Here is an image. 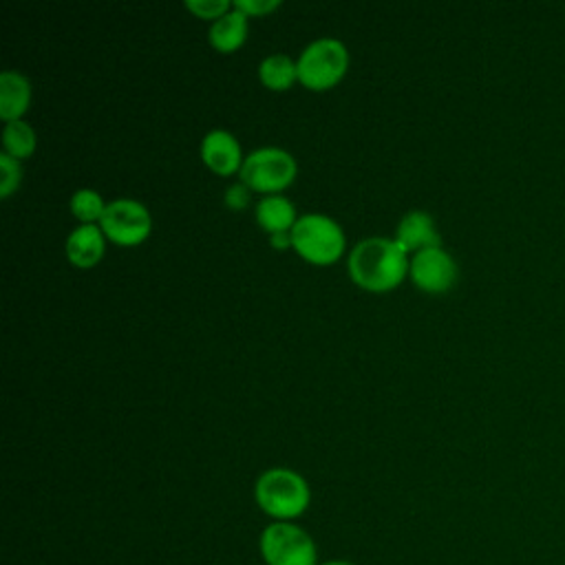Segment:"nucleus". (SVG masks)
I'll list each match as a JSON object with an SVG mask.
<instances>
[{"instance_id":"f257e3e1","label":"nucleus","mask_w":565,"mask_h":565,"mask_svg":"<svg viewBox=\"0 0 565 565\" xmlns=\"http://www.w3.org/2000/svg\"><path fill=\"white\" fill-rule=\"evenodd\" d=\"M349 276L369 291H386L402 282L408 260L404 247L388 236H366L349 254Z\"/></svg>"},{"instance_id":"f03ea898","label":"nucleus","mask_w":565,"mask_h":565,"mask_svg":"<svg viewBox=\"0 0 565 565\" xmlns=\"http://www.w3.org/2000/svg\"><path fill=\"white\" fill-rule=\"evenodd\" d=\"M254 499L274 521H294L309 508L311 490L300 472L274 466L258 475L254 483Z\"/></svg>"},{"instance_id":"7ed1b4c3","label":"nucleus","mask_w":565,"mask_h":565,"mask_svg":"<svg viewBox=\"0 0 565 565\" xmlns=\"http://www.w3.org/2000/svg\"><path fill=\"white\" fill-rule=\"evenodd\" d=\"M344 232L335 218L322 212H305L291 227V247L316 265H329L344 252Z\"/></svg>"},{"instance_id":"20e7f679","label":"nucleus","mask_w":565,"mask_h":565,"mask_svg":"<svg viewBox=\"0 0 565 565\" xmlns=\"http://www.w3.org/2000/svg\"><path fill=\"white\" fill-rule=\"evenodd\" d=\"M265 565H320L311 534L294 521H271L258 536Z\"/></svg>"},{"instance_id":"39448f33","label":"nucleus","mask_w":565,"mask_h":565,"mask_svg":"<svg viewBox=\"0 0 565 565\" xmlns=\"http://www.w3.org/2000/svg\"><path fill=\"white\" fill-rule=\"evenodd\" d=\"M349 66V51L342 40L324 35L311 40L298 55V79L311 90H327L342 79Z\"/></svg>"},{"instance_id":"423d86ee","label":"nucleus","mask_w":565,"mask_h":565,"mask_svg":"<svg viewBox=\"0 0 565 565\" xmlns=\"http://www.w3.org/2000/svg\"><path fill=\"white\" fill-rule=\"evenodd\" d=\"M298 163L291 152L280 146H260L247 152L238 177L249 190L276 194L294 181Z\"/></svg>"},{"instance_id":"0eeeda50","label":"nucleus","mask_w":565,"mask_h":565,"mask_svg":"<svg viewBox=\"0 0 565 565\" xmlns=\"http://www.w3.org/2000/svg\"><path fill=\"white\" fill-rule=\"evenodd\" d=\"M99 227L106 238L119 245H137L150 234L152 218L141 201L130 196H117L106 203Z\"/></svg>"},{"instance_id":"6e6552de","label":"nucleus","mask_w":565,"mask_h":565,"mask_svg":"<svg viewBox=\"0 0 565 565\" xmlns=\"http://www.w3.org/2000/svg\"><path fill=\"white\" fill-rule=\"evenodd\" d=\"M408 274L419 289L441 294L455 285L459 269L455 258L441 245H437L415 252L408 260Z\"/></svg>"},{"instance_id":"1a4fd4ad","label":"nucleus","mask_w":565,"mask_h":565,"mask_svg":"<svg viewBox=\"0 0 565 565\" xmlns=\"http://www.w3.org/2000/svg\"><path fill=\"white\" fill-rule=\"evenodd\" d=\"M201 159L216 174L238 172L243 166V152L238 139L225 128H212L201 139Z\"/></svg>"},{"instance_id":"9d476101","label":"nucleus","mask_w":565,"mask_h":565,"mask_svg":"<svg viewBox=\"0 0 565 565\" xmlns=\"http://www.w3.org/2000/svg\"><path fill=\"white\" fill-rule=\"evenodd\" d=\"M393 238L404 247V252L413 254L424 247L441 245V236L435 227V221L426 210H408L399 218Z\"/></svg>"},{"instance_id":"9b49d317","label":"nucleus","mask_w":565,"mask_h":565,"mask_svg":"<svg viewBox=\"0 0 565 565\" xmlns=\"http://www.w3.org/2000/svg\"><path fill=\"white\" fill-rule=\"evenodd\" d=\"M104 238L106 234L102 232L99 223H79L66 236V258L75 267H93L104 256Z\"/></svg>"},{"instance_id":"f8f14e48","label":"nucleus","mask_w":565,"mask_h":565,"mask_svg":"<svg viewBox=\"0 0 565 565\" xmlns=\"http://www.w3.org/2000/svg\"><path fill=\"white\" fill-rule=\"evenodd\" d=\"M31 102V82L24 73L7 68L0 73V117L4 121L22 119Z\"/></svg>"},{"instance_id":"ddd939ff","label":"nucleus","mask_w":565,"mask_h":565,"mask_svg":"<svg viewBox=\"0 0 565 565\" xmlns=\"http://www.w3.org/2000/svg\"><path fill=\"white\" fill-rule=\"evenodd\" d=\"M256 221L258 225L274 234V232H287L294 227V223L298 221V214H296V207L294 203L285 196V194H265L258 199L256 203Z\"/></svg>"},{"instance_id":"4468645a","label":"nucleus","mask_w":565,"mask_h":565,"mask_svg":"<svg viewBox=\"0 0 565 565\" xmlns=\"http://www.w3.org/2000/svg\"><path fill=\"white\" fill-rule=\"evenodd\" d=\"M247 18L241 9L232 7L227 13L216 18L207 29V40L214 49L230 53L238 49L247 38Z\"/></svg>"},{"instance_id":"2eb2a0df","label":"nucleus","mask_w":565,"mask_h":565,"mask_svg":"<svg viewBox=\"0 0 565 565\" xmlns=\"http://www.w3.org/2000/svg\"><path fill=\"white\" fill-rule=\"evenodd\" d=\"M260 82L271 90H285L298 79L296 60L287 53H271L260 60L258 64Z\"/></svg>"},{"instance_id":"dca6fc26","label":"nucleus","mask_w":565,"mask_h":565,"mask_svg":"<svg viewBox=\"0 0 565 565\" xmlns=\"http://www.w3.org/2000/svg\"><path fill=\"white\" fill-rule=\"evenodd\" d=\"M35 141H38V137L29 121H24V119L4 121V128H2L4 150L2 152L11 154L15 159H24L35 150Z\"/></svg>"},{"instance_id":"f3484780","label":"nucleus","mask_w":565,"mask_h":565,"mask_svg":"<svg viewBox=\"0 0 565 565\" xmlns=\"http://www.w3.org/2000/svg\"><path fill=\"white\" fill-rule=\"evenodd\" d=\"M71 212L75 218H79L82 223H99L104 210H106V201L102 199V194L93 188H79L71 194Z\"/></svg>"},{"instance_id":"a211bd4d","label":"nucleus","mask_w":565,"mask_h":565,"mask_svg":"<svg viewBox=\"0 0 565 565\" xmlns=\"http://www.w3.org/2000/svg\"><path fill=\"white\" fill-rule=\"evenodd\" d=\"M20 179H22L20 159L7 152H0V196L7 199L20 185Z\"/></svg>"},{"instance_id":"6ab92c4d","label":"nucleus","mask_w":565,"mask_h":565,"mask_svg":"<svg viewBox=\"0 0 565 565\" xmlns=\"http://www.w3.org/2000/svg\"><path fill=\"white\" fill-rule=\"evenodd\" d=\"M185 7L194 15L203 18V20H212V22L230 11V2L227 0H185Z\"/></svg>"},{"instance_id":"aec40b11","label":"nucleus","mask_w":565,"mask_h":565,"mask_svg":"<svg viewBox=\"0 0 565 565\" xmlns=\"http://www.w3.org/2000/svg\"><path fill=\"white\" fill-rule=\"evenodd\" d=\"M223 201H225V205L232 207V210H243V207L249 203V188H247L243 181H236V183H232V185L225 188Z\"/></svg>"},{"instance_id":"412c9836","label":"nucleus","mask_w":565,"mask_h":565,"mask_svg":"<svg viewBox=\"0 0 565 565\" xmlns=\"http://www.w3.org/2000/svg\"><path fill=\"white\" fill-rule=\"evenodd\" d=\"M280 4V0H234L232 7L241 9L245 15H263L274 11Z\"/></svg>"},{"instance_id":"4be33fe9","label":"nucleus","mask_w":565,"mask_h":565,"mask_svg":"<svg viewBox=\"0 0 565 565\" xmlns=\"http://www.w3.org/2000/svg\"><path fill=\"white\" fill-rule=\"evenodd\" d=\"M269 243H271V247H276V249H287V247H291V230L269 234Z\"/></svg>"},{"instance_id":"5701e85b","label":"nucleus","mask_w":565,"mask_h":565,"mask_svg":"<svg viewBox=\"0 0 565 565\" xmlns=\"http://www.w3.org/2000/svg\"><path fill=\"white\" fill-rule=\"evenodd\" d=\"M320 565H355V563L344 561V558H335V561H324V563H320Z\"/></svg>"}]
</instances>
